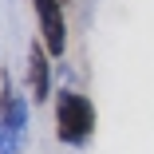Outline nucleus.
Instances as JSON below:
<instances>
[{
	"label": "nucleus",
	"instance_id": "2",
	"mask_svg": "<svg viewBox=\"0 0 154 154\" xmlns=\"http://www.w3.org/2000/svg\"><path fill=\"white\" fill-rule=\"evenodd\" d=\"M28 142V95H20L12 75L0 67V154H20Z\"/></svg>",
	"mask_w": 154,
	"mask_h": 154
},
{
	"label": "nucleus",
	"instance_id": "3",
	"mask_svg": "<svg viewBox=\"0 0 154 154\" xmlns=\"http://www.w3.org/2000/svg\"><path fill=\"white\" fill-rule=\"evenodd\" d=\"M32 12L40 20V36L51 59H63L67 51V20H63V0H32Z\"/></svg>",
	"mask_w": 154,
	"mask_h": 154
},
{
	"label": "nucleus",
	"instance_id": "1",
	"mask_svg": "<svg viewBox=\"0 0 154 154\" xmlns=\"http://www.w3.org/2000/svg\"><path fill=\"white\" fill-rule=\"evenodd\" d=\"M95 103H91L87 95H79V91H59L55 95V138L63 142V146H87L91 134H95Z\"/></svg>",
	"mask_w": 154,
	"mask_h": 154
},
{
	"label": "nucleus",
	"instance_id": "4",
	"mask_svg": "<svg viewBox=\"0 0 154 154\" xmlns=\"http://www.w3.org/2000/svg\"><path fill=\"white\" fill-rule=\"evenodd\" d=\"M28 91H32V103H44L51 95V63H48L44 44L28 48Z\"/></svg>",
	"mask_w": 154,
	"mask_h": 154
}]
</instances>
